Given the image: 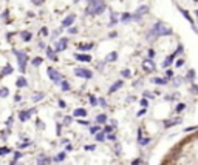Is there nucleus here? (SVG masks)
Returning <instances> with one entry per match:
<instances>
[{"mask_svg":"<svg viewBox=\"0 0 198 165\" xmlns=\"http://www.w3.org/2000/svg\"><path fill=\"white\" fill-rule=\"evenodd\" d=\"M174 32V29L170 26H167L163 22H156L152 29H150V37H161V36H170Z\"/></svg>","mask_w":198,"mask_h":165,"instance_id":"1","label":"nucleus"},{"mask_svg":"<svg viewBox=\"0 0 198 165\" xmlns=\"http://www.w3.org/2000/svg\"><path fill=\"white\" fill-rule=\"evenodd\" d=\"M104 9H105L104 0H88V6H87L85 12L90 15H95V14H101Z\"/></svg>","mask_w":198,"mask_h":165,"instance_id":"2","label":"nucleus"},{"mask_svg":"<svg viewBox=\"0 0 198 165\" xmlns=\"http://www.w3.org/2000/svg\"><path fill=\"white\" fill-rule=\"evenodd\" d=\"M15 57H17V62H19V70L23 73L26 70V62H28V56L25 51H14Z\"/></svg>","mask_w":198,"mask_h":165,"instance_id":"3","label":"nucleus"},{"mask_svg":"<svg viewBox=\"0 0 198 165\" xmlns=\"http://www.w3.org/2000/svg\"><path fill=\"white\" fill-rule=\"evenodd\" d=\"M46 73H48L50 79H51L54 83H60V82L64 80V76H62L59 71H56L54 68H48V70H46Z\"/></svg>","mask_w":198,"mask_h":165,"instance_id":"4","label":"nucleus"},{"mask_svg":"<svg viewBox=\"0 0 198 165\" xmlns=\"http://www.w3.org/2000/svg\"><path fill=\"white\" fill-rule=\"evenodd\" d=\"M74 74L77 77H82V79H91L93 77V73L90 70H85V68H76L74 70Z\"/></svg>","mask_w":198,"mask_h":165,"instance_id":"5","label":"nucleus"},{"mask_svg":"<svg viewBox=\"0 0 198 165\" xmlns=\"http://www.w3.org/2000/svg\"><path fill=\"white\" fill-rule=\"evenodd\" d=\"M67 45H68V39H65V37L59 39V40H57V43H56V53L64 51V49L67 48Z\"/></svg>","mask_w":198,"mask_h":165,"instance_id":"6","label":"nucleus"},{"mask_svg":"<svg viewBox=\"0 0 198 165\" xmlns=\"http://www.w3.org/2000/svg\"><path fill=\"white\" fill-rule=\"evenodd\" d=\"M33 113H36L34 108H33V110H28V111H22V113H19V119H20L22 122H25V121H28V119L31 117Z\"/></svg>","mask_w":198,"mask_h":165,"instance_id":"7","label":"nucleus"},{"mask_svg":"<svg viewBox=\"0 0 198 165\" xmlns=\"http://www.w3.org/2000/svg\"><path fill=\"white\" fill-rule=\"evenodd\" d=\"M74 19H76V15H74V14H70L68 17H65V19L62 20V26H64V28H68V26H71V23L74 22Z\"/></svg>","mask_w":198,"mask_h":165,"instance_id":"8","label":"nucleus"},{"mask_svg":"<svg viewBox=\"0 0 198 165\" xmlns=\"http://www.w3.org/2000/svg\"><path fill=\"white\" fill-rule=\"evenodd\" d=\"M74 59L79 60V62H90L91 56H88V54H74Z\"/></svg>","mask_w":198,"mask_h":165,"instance_id":"9","label":"nucleus"},{"mask_svg":"<svg viewBox=\"0 0 198 165\" xmlns=\"http://www.w3.org/2000/svg\"><path fill=\"white\" fill-rule=\"evenodd\" d=\"M180 51H181V46L178 48V51H177V53H174L172 56H169V57H167V59L164 60V66H169V65H170V63L174 62V59H175V57L178 56V53H180Z\"/></svg>","mask_w":198,"mask_h":165,"instance_id":"10","label":"nucleus"},{"mask_svg":"<svg viewBox=\"0 0 198 165\" xmlns=\"http://www.w3.org/2000/svg\"><path fill=\"white\" fill-rule=\"evenodd\" d=\"M143 66H144L146 71H155V63H153L152 60H144Z\"/></svg>","mask_w":198,"mask_h":165,"instance_id":"11","label":"nucleus"},{"mask_svg":"<svg viewBox=\"0 0 198 165\" xmlns=\"http://www.w3.org/2000/svg\"><path fill=\"white\" fill-rule=\"evenodd\" d=\"M146 12H149V6L147 5H143V6H139L136 11H135V15H143V14H146Z\"/></svg>","mask_w":198,"mask_h":165,"instance_id":"12","label":"nucleus"},{"mask_svg":"<svg viewBox=\"0 0 198 165\" xmlns=\"http://www.w3.org/2000/svg\"><path fill=\"white\" fill-rule=\"evenodd\" d=\"M121 87H122V80H118V82H115V83H113V85L110 87L108 93H110V94H112V93H116V91H118V90H119Z\"/></svg>","mask_w":198,"mask_h":165,"instance_id":"13","label":"nucleus"},{"mask_svg":"<svg viewBox=\"0 0 198 165\" xmlns=\"http://www.w3.org/2000/svg\"><path fill=\"white\" fill-rule=\"evenodd\" d=\"M149 142H150V139L149 138H143L141 136V130H138V144L139 145H147Z\"/></svg>","mask_w":198,"mask_h":165,"instance_id":"14","label":"nucleus"},{"mask_svg":"<svg viewBox=\"0 0 198 165\" xmlns=\"http://www.w3.org/2000/svg\"><path fill=\"white\" fill-rule=\"evenodd\" d=\"M73 114H74V117H84V116H87V111L84 108H76Z\"/></svg>","mask_w":198,"mask_h":165,"instance_id":"15","label":"nucleus"},{"mask_svg":"<svg viewBox=\"0 0 198 165\" xmlns=\"http://www.w3.org/2000/svg\"><path fill=\"white\" fill-rule=\"evenodd\" d=\"M48 162H50V159L46 156H43V154H40L37 158V165H48Z\"/></svg>","mask_w":198,"mask_h":165,"instance_id":"16","label":"nucleus"},{"mask_svg":"<svg viewBox=\"0 0 198 165\" xmlns=\"http://www.w3.org/2000/svg\"><path fill=\"white\" fill-rule=\"evenodd\" d=\"M15 85H17L19 88H23V87H26V85H28V82H26V79H25V77H19V79L15 80Z\"/></svg>","mask_w":198,"mask_h":165,"instance_id":"17","label":"nucleus"},{"mask_svg":"<svg viewBox=\"0 0 198 165\" xmlns=\"http://www.w3.org/2000/svg\"><path fill=\"white\" fill-rule=\"evenodd\" d=\"M22 39H23V42H29L31 40V37H33V34L31 32H28V31H22Z\"/></svg>","mask_w":198,"mask_h":165,"instance_id":"18","label":"nucleus"},{"mask_svg":"<svg viewBox=\"0 0 198 165\" xmlns=\"http://www.w3.org/2000/svg\"><path fill=\"white\" fill-rule=\"evenodd\" d=\"M178 9H180V12H181V14H183V15H184V17H186V19H187V20H189V22L194 25V20H192V17L189 15V12H187L186 9H183V8H178Z\"/></svg>","mask_w":198,"mask_h":165,"instance_id":"19","label":"nucleus"},{"mask_svg":"<svg viewBox=\"0 0 198 165\" xmlns=\"http://www.w3.org/2000/svg\"><path fill=\"white\" fill-rule=\"evenodd\" d=\"M46 56H48V59H51V60H57V57H56V54H54V51H53L51 48H46Z\"/></svg>","mask_w":198,"mask_h":165,"instance_id":"20","label":"nucleus"},{"mask_svg":"<svg viewBox=\"0 0 198 165\" xmlns=\"http://www.w3.org/2000/svg\"><path fill=\"white\" fill-rule=\"evenodd\" d=\"M43 99V93H34L33 94V102H39Z\"/></svg>","mask_w":198,"mask_h":165,"instance_id":"21","label":"nucleus"},{"mask_svg":"<svg viewBox=\"0 0 198 165\" xmlns=\"http://www.w3.org/2000/svg\"><path fill=\"white\" fill-rule=\"evenodd\" d=\"M96 122H98V124H105V122H107V116H105V114H99V116L96 117Z\"/></svg>","mask_w":198,"mask_h":165,"instance_id":"22","label":"nucleus"},{"mask_svg":"<svg viewBox=\"0 0 198 165\" xmlns=\"http://www.w3.org/2000/svg\"><path fill=\"white\" fill-rule=\"evenodd\" d=\"M91 48H93V43H82V45H79V49H84V51L91 49Z\"/></svg>","mask_w":198,"mask_h":165,"instance_id":"23","label":"nucleus"},{"mask_svg":"<svg viewBox=\"0 0 198 165\" xmlns=\"http://www.w3.org/2000/svg\"><path fill=\"white\" fill-rule=\"evenodd\" d=\"M132 19H133V15H132V14H129V12L122 14V17H121V20H122V22H129V20H132Z\"/></svg>","mask_w":198,"mask_h":165,"instance_id":"24","label":"nucleus"},{"mask_svg":"<svg viewBox=\"0 0 198 165\" xmlns=\"http://www.w3.org/2000/svg\"><path fill=\"white\" fill-rule=\"evenodd\" d=\"M42 62H43V59H42V57H34V59H33V62H31V63H33V65H34V66H39V65H40V63H42Z\"/></svg>","mask_w":198,"mask_h":165,"instance_id":"25","label":"nucleus"},{"mask_svg":"<svg viewBox=\"0 0 198 165\" xmlns=\"http://www.w3.org/2000/svg\"><path fill=\"white\" fill-rule=\"evenodd\" d=\"M12 73V66H9V65H6L5 68H3V71H2V74L3 76H6V74H11Z\"/></svg>","mask_w":198,"mask_h":165,"instance_id":"26","label":"nucleus"},{"mask_svg":"<svg viewBox=\"0 0 198 165\" xmlns=\"http://www.w3.org/2000/svg\"><path fill=\"white\" fill-rule=\"evenodd\" d=\"M9 96V90L8 88H0V97H8Z\"/></svg>","mask_w":198,"mask_h":165,"instance_id":"27","label":"nucleus"},{"mask_svg":"<svg viewBox=\"0 0 198 165\" xmlns=\"http://www.w3.org/2000/svg\"><path fill=\"white\" fill-rule=\"evenodd\" d=\"M60 87H62L64 91H68V90H70V83H68L67 80H62V82H60Z\"/></svg>","mask_w":198,"mask_h":165,"instance_id":"28","label":"nucleus"},{"mask_svg":"<svg viewBox=\"0 0 198 165\" xmlns=\"http://www.w3.org/2000/svg\"><path fill=\"white\" fill-rule=\"evenodd\" d=\"M118 59V54L116 53H110L108 56H107V62H110V60H116Z\"/></svg>","mask_w":198,"mask_h":165,"instance_id":"29","label":"nucleus"},{"mask_svg":"<svg viewBox=\"0 0 198 165\" xmlns=\"http://www.w3.org/2000/svg\"><path fill=\"white\" fill-rule=\"evenodd\" d=\"M11 150L8 148V147H0V156H5V154H8Z\"/></svg>","mask_w":198,"mask_h":165,"instance_id":"30","label":"nucleus"},{"mask_svg":"<svg viewBox=\"0 0 198 165\" xmlns=\"http://www.w3.org/2000/svg\"><path fill=\"white\" fill-rule=\"evenodd\" d=\"M96 141H99V142L105 141V134H104V133H98V134H96Z\"/></svg>","mask_w":198,"mask_h":165,"instance_id":"31","label":"nucleus"},{"mask_svg":"<svg viewBox=\"0 0 198 165\" xmlns=\"http://www.w3.org/2000/svg\"><path fill=\"white\" fill-rule=\"evenodd\" d=\"M153 82H155V83H161V85H164L167 80H166V79H153Z\"/></svg>","mask_w":198,"mask_h":165,"instance_id":"32","label":"nucleus"},{"mask_svg":"<svg viewBox=\"0 0 198 165\" xmlns=\"http://www.w3.org/2000/svg\"><path fill=\"white\" fill-rule=\"evenodd\" d=\"M124 77H130V70H122V73H121Z\"/></svg>","mask_w":198,"mask_h":165,"instance_id":"33","label":"nucleus"},{"mask_svg":"<svg viewBox=\"0 0 198 165\" xmlns=\"http://www.w3.org/2000/svg\"><path fill=\"white\" fill-rule=\"evenodd\" d=\"M183 63H184V60H183V59H180V60L175 63V66H177V68H181V66H183Z\"/></svg>","mask_w":198,"mask_h":165,"instance_id":"34","label":"nucleus"},{"mask_svg":"<svg viewBox=\"0 0 198 165\" xmlns=\"http://www.w3.org/2000/svg\"><path fill=\"white\" fill-rule=\"evenodd\" d=\"M70 124H71V117H65V119H64V125H67V127H68Z\"/></svg>","mask_w":198,"mask_h":165,"instance_id":"35","label":"nucleus"},{"mask_svg":"<svg viewBox=\"0 0 198 165\" xmlns=\"http://www.w3.org/2000/svg\"><path fill=\"white\" fill-rule=\"evenodd\" d=\"M64 158H65V153H60V154H57V156H56V159H54V161H62Z\"/></svg>","mask_w":198,"mask_h":165,"instance_id":"36","label":"nucleus"},{"mask_svg":"<svg viewBox=\"0 0 198 165\" xmlns=\"http://www.w3.org/2000/svg\"><path fill=\"white\" fill-rule=\"evenodd\" d=\"M90 131H91V133H98V131H99V127H91Z\"/></svg>","mask_w":198,"mask_h":165,"instance_id":"37","label":"nucleus"},{"mask_svg":"<svg viewBox=\"0 0 198 165\" xmlns=\"http://www.w3.org/2000/svg\"><path fill=\"white\" fill-rule=\"evenodd\" d=\"M96 147L95 145H85V150H88V151H91V150H95Z\"/></svg>","mask_w":198,"mask_h":165,"instance_id":"38","label":"nucleus"},{"mask_svg":"<svg viewBox=\"0 0 198 165\" xmlns=\"http://www.w3.org/2000/svg\"><path fill=\"white\" fill-rule=\"evenodd\" d=\"M59 107H60V108H65V107H67V104H65L64 100H59Z\"/></svg>","mask_w":198,"mask_h":165,"instance_id":"39","label":"nucleus"},{"mask_svg":"<svg viewBox=\"0 0 198 165\" xmlns=\"http://www.w3.org/2000/svg\"><path fill=\"white\" fill-rule=\"evenodd\" d=\"M68 31H70V34H76V32H77V29H76V28H70Z\"/></svg>","mask_w":198,"mask_h":165,"instance_id":"40","label":"nucleus"},{"mask_svg":"<svg viewBox=\"0 0 198 165\" xmlns=\"http://www.w3.org/2000/svg\"><path fill=\"white\" fill-rule=\"evenodd\" d=\"M90 100H91V105H96L98 102H96V99L93 97V96H90Z\"/></svg>","mask_w":198,"mask_h":165,"instance_id":"41","label":"nucleus"},{"mask_svg":"<svg viewBox=\"0 0 198 165\" xmlns=\"http://www.w3.org/2000/svg\"><path fill=\"white\" fill-rule=\"evenodd\" d=\"M33 3H34V5H42L43 0H33Z\"/></svg>","mask_w":198,"mask_h":165,"instance_id":"42","label":"nucleus"},{"mask_svg":"<svg viewBox=\"0 0 198 165\" xmlns=\"http://www.w3.org/2000/svg\"><path fill=\"white\" fill-rule=\"evenodd\" d=\"M153 54H155V51H153V49H149V57H150V59L153 57Z\"/></svg>","mask_w":198,"mask_h":165,"instance_id":"43","label":"nucleus"},{"mask_svg":"<svg viewBox=\"0 0 198 165\" xmlns=\"http://www.w3.org/2000/svg\"><path fill=\"white\" fill-rule=\"evenodd\" d=\"M198 127H189V128H186L184 131H192V130H197Z\"/></svg>","mask_w":198,"mask_h":165,"instance_id":"44","label":"nucleus"},{"mask_svg":"<svg viewBox=\"0 0 198 165\" xmlns=\"http://www.w3.org/2000/svg\"><path fill=\"white\" fill-rule=\"evenodd\" d=\"M40 32H42V34H43V36H46V34H48V29H46V28H43V29H42V31H40Z\"/></svg>","mask_w":198,"mask_h":165,"instance_id":"45","label":"nucleus"},{"mask_svg":"<svg viewBox=\"0 0 198 165\" xmlns=\"http://www.w3.org/2000/svg\"><path fill=\"white\" fill-rule=\"evenodd\" d=\"M141 105H143V107H147V100L143 99V100H141Z\"/></svg>","mask_w":198,"mask_h":165,"instance_id":"46","label":"nucleus"},{"mask_svg":"<svg viewBox=\"0 0 198 165\" xmlns=\"http://www.w3.org/2000/svg\"><path fill=\"white\" fill-rule=\"evenodd\" d=\"M107 139H108V141H115V139H116V138H115V136H113V134H110V136H107Z\"/></svg>","mask_w":198,"mask_h":165,"instance_id":"47","label":"nucleus"},{"mask_svg":"<svg viewBox=\"0 0 198 165\" xmlns=\"http://www.w3.org/2000/svg\"><path fill=\"white\" fill-rule=\"evenodd\" d=\"M20 156H22V153H15V154H14V159H19Z\"/></svg>","mask_w":198,"mask_h":165,"instance_id":"48","label":"nucleus"},{"mask_svg":"<svg viewBox=\"0 0 198 165\" xmlns=\"http://www.w3.org/2000/svg\"><path fill=\"white\" fill-rule=\"evenodd\" d=\"M14 99H15V102H20V99H22V97H20V96H19V94H17V96H15V97H14Z\"/></svg>","mask_w":198,"mask_h":165,"instance_id":"49","label":"nucleus"},{"mask_svg":"<svg viewBox=\"0 0 198 165\" xmlns=\"http://www.w3.org/2000/svg\"><path fill=\"white\" fill-rule=\"evenodd\" d=\"M183 108H184V105H183V104H181V105H178V108H177V110H178V111H181V110H183Z\"/></svg>","mask_w":198,"mask_h":165,"instance_id":"50","label":"nucleus"},{"mask_svg":"<svg viewBox=\"0 0 198 165\" xmlns=\"http://www.w3.org/2000/svg\"><path fill=\"white\" fill-rule=\"evenodd\" d=\"M112 130H113V127H107V128H105V131H107V133H110Z\"/></svg>","mask_w":198,"mask_h":165,"instance_id":"51","label":"nucleus"},{"mask_svg":"<svg viewBox=\"0 0 198 165\" xmlns=\"http://www.w3.org/2000/svg\"><path fill=\"white\" fill-rule=\"evenodd\" d=\"M11 165H15V159H14V161H12V162H11Z\"/></svg>","mask_w":198,"mask_h":165,"instance_id":"52","label":"nucleus"},{"mask_svg":"<svg viewBox=\"0 0 198 165\" xmlns=\"http://www.w3.org/2000/svg\"><path fill=\"white\" fill-rule=\"evenodd\" d=\"M195 15H197V17H198V9H197V11H195Z\"/></svg>","mask_w":198,"mask_h":165,"instance_id":"53","label":"nucleus"},{"mask_svg":"<svg viewBox=\"0 0 198 165\" xmlns=\"http://www.w3.org/2000/svg\"><path fill=\"white\" fill-rule=\"evenodd\" d=\"M77 2H79V0H74V3H77Z\"/></svg>","mask_w":198,"mask_h":165,"instance_id":"54","label":"nucleus"}]
</instances>
